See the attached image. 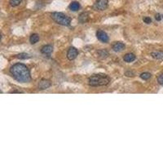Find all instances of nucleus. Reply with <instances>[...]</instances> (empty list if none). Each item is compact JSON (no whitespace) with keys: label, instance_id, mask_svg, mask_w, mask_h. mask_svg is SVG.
Masks as SVG:
<instances>
[{"label":"nucleus","instance_id":"1","mask_svg":"<svg viewBox=\"0 0 163 163\" xmlns=\"http://www.w3.org/2000/svg\"><path fill=\"white\" fill-rule=\"evenodd\" d=\"M11 76L20 82H29L31 80L30 72L28 67L24 65L18 63L12 65L10 69Z\"/></svg>","mask_w":163,"mask_h":163},{"label":"nucleus","instance_id":"2","mask_svg":"<svg viewBox=\"0 0 163 163\" xmlns=\"http://www.w3.org/2000/svg\"><path fill=\"white\" fill-rule=\"evenodd\" d=\"M110 79L106 74L104 73H98L93 74L88 79V84L91 86H106L109 83Z\"/></svg>","mask_w":163,"mask_h":163},{"label":"nucleus","instance_id":"3","mask_svg":"<svg viewBox=\"0 0 163 163\" xmlns=\"http://www.w3.org/2000/svg\"><path fill=\"white\" fill-rule=\"evenodd\" d=\"M51 18L55 22L64 26H69L71 23V18L62 12H53L51 14Z\"/></svg>","mask_w":163,"mask_h":163},{"label":"nucleus","instance_id":"4","mask_svg":"<svg viewBox=\"0 0 163 163\" xmlns=\"http://www.w3.org/2000/svg\"><path fill=\"white\" fill-rule=\"evenodd\" d=\"M108 5V0H96L94 3V9L96 11H104Z\"/></svg>","mask_w":163,"mask_h":163},{"label":"nucleus","instance_id":"5","mask_svg":"<svg viewBox=\"0 0 163 163\" xmlns=\"http://www.w3.org/2000/svg\"><path fill=\"white\" fill-rule=\"evenodd\" d=\"M96 37H97V39L100 40V42L104 43H108V39H109L107 33H105V32L103 31V30H98V31L96 32Z\"/></svg>","mask_w":163,"mask_h":163},{"label":"nucleus","instance_id":"6","mask_svg":"<svg viewBox=\"0 0 163 163\" xmlns=\"http://www.w3.org/2000/svg\"><path fill=\"white\" fill-rule=\"evenodd\" d=\"M78 55H79V51L75 47H69V49L68 50L67 52V58L69 61L74 60L78 56Z\"/></svg>","mask_w":163,"mask_h":163},{"label":"nucleus","instance_id":"7","mask_svg":"<svg viewBox=\"0 0 163 163\" xmlns=\"http://www.w3.org/2000/svg\"><path fill=\"white\" fill-rule=\"evenodd\" d=\"M51 86V82L47 79H42L39 82V88L40 90H46Z\"/></svg>","mask_w":163,"mask_h":163},{"label":"nucleus","instance_id":"8","mask_svg":"<svg viewBox=\"0 0 163 163\" xmlns=\"http://www.w3.org/2000/svg\"><path fill=\"white\" fill-rule=\"evenodd\" d=\"M125 47H126V46L123 43L118 42V43H116L112 45V50L115 52H120V51H123Z\"/></svg>","mask_w":163,"mask_h":163},{"label":"nucleus","instance_id":"9","mask_svg":"<svg viewBox=\"0 0 163 163\" xmlns=\"http://www.w3.org/2000/svg\"><path fill=\"white\" fill-rule=\"evenodd\" d=\"M89 20V14L87 12H82L79 15V21L81 24H84L86 23Z\"/></svg>","mask_w":163,"mask_h":163},{"label":"nucleus","instance_id":"10","mask_svg":"<svg viewBox=\"0 0 163 163\" xmlns=\"http://www.w3.org/2000/svg\"><path fill=\"white\" fill-rule=\"evenodd\" d=\"M52 51H53V47L51 45L43 46L41 49V52L45 55H50Z\"/></svg>","mask_w":163,"mask_h":163},{"label":"nucleus","instance_id":"11","mask_svg":"<svg viewBox=\"0 0 163 163\" xmlns=\"http://www.w3.org/2000/svg\"><path fill=\"white\" fill-rule=\"evenodd\" d=\"M136 59V56L135 54L133 53H127L123 57L124 61L127 62V63H130V62H133Z\"/></svg>","mask_w":163,"mask_h":163},{"label":"nucleus","instance_id":"12","mask_svg":"<svg viewBox=\"0 0 163 163\" xmlns=\"http://www.w3.org/2000/svg\"><path fill=\"white\" fill-rule=\"evenodd\" d=\"M80 7H81L80 3H79V2H76V1L72 2V3H70V5H69V9L73 11H79V9H80Z\"/></svg>","mask_w":163,"mask_h":163},{"label":"nucleus","instance_id":"13","mask_svg":"<svg viewBox=\"0 0 163 163\" xmlns=\"http://www.w3.org/2000/svg\"><path fill=\"white\" fill-rule=\"evenodd\" d=\"M151 56L157 60H162L163 59V51H152L151 53Z\"/></svg>","mask_w":163,"mask_h":163},{"label":"nucleus","instance_id":"14","mask_svg":"<svg viewBox=\"0 0 163 163\" xmlns=\"http://www.w3.org/2000/svg\"><path fill=\"white\" fill-rule=\"evenodd\" d=\"M39 41V34H33L30 36V38H29V42H30L31 44H35V43H37Z\"/></svg>","mask_w":163,"mask_h":163},{"label":"nucleus","instance_id":"15","mask_svg":"<svg viewBox=\"0 0 163 163\" xmlns=\"http://www.w3.org/2000/svg\"><path fill=\"white\" fill-rule=\"evenodd\" d=\"M17 57L20 60H26V59L30 58V56L27 53H20L19 55H17Z\"/></svg>","mask_w":163,"mask_h":163},{"label":"nucleus","instance_id":"16","mask_svg":"<svg viewBox=\"0 0 163 163\" xmlns=\"http://www.w3.org/2000/svg\"><path fill=\"white\" fill-rule=\"evenodd\" d=\"M22 1L23 0H10L9 3H10V5L11 7H17V6H19L21 3Z\"/></svg>","mask_w":163,"mask_h":163},{"label":"nucleus","instance_id":"17","mask_svg":"<svg viewBox=\"0 0 163 163\" xmlns=\"http://www.w3.org/2000/svg\"><path fill=\"white\" fill-rule=\"evenodd\" d=\"M151 77H152L151 73H148V72H145V73H143L140 74V78L142 79H144V80H148Z\"/></svg>","mask_w":163,"mask_h":163},{"label":"nucleus","instance_id":"18","mask_svg":"<svg viewBox=\"0 0 163 163\" xmlns=\"http://www.w3.org/2000/svg\"><path fill=\"white\" fill-rule=\"evenodd\" d=\"M98 54H99L100 57H101V58H103V59H104V58H107L108 56V53L106 51H104V50L99 51H98Z\"/></svg>","mask_w":163,"mask_h":163},{"label":"nucleus","instance_id":"19","mask_svg":"<svg viewBox=\"0 0 163 163\" xmlns=\"http://www.w3.org/2000/svg\"><path fill=\"white\" fill-rule=\"evenodd\" d=\"M158 82L160 85H163V73H162L158 78Z\"/></svg>","mask_w":163,"mask_h":163},{"label":"nucleus","instance_id":"20","mask_svg":"<svg viewBox=\"0 0 163 163\" xmlns=\"http://www.w3.org/2000/svg\"><path fill=\"white\" fill-rule=\"evenodd\" d=\"M143 20H144V23H146V24H150V23H152V20H151L150 17H144Z\"/></svg>","mask_w":163,"mask_h":163},{"label":"nucleus","instance_id":"21","mask_svg":"<svg viewBox=\"0 0 163 163\" xmlns=\"http://www.w3.org/2000/svg\"><path fill=\"white\" fill-rule=\"evenodd\" d=\"M155 18H156V20H157L158 21H160L162 20V17H161V15H160L159 13H158V14L155 16Z\"/></svg>","mask_w":163,"mask_h":163},{"label":"nucleus","instance_id":"22","mask_svg":"<svg viewBox=\"0 0 163 163\" xmlns=\"http://www.w3.org/2000/svg\"><path fill=\"white\" fill-rule=\"evenodd\" d=\"M162 18H163V16H162Z\"/></svg>","mask_w":163,"mask_h":163}]
</instances>
